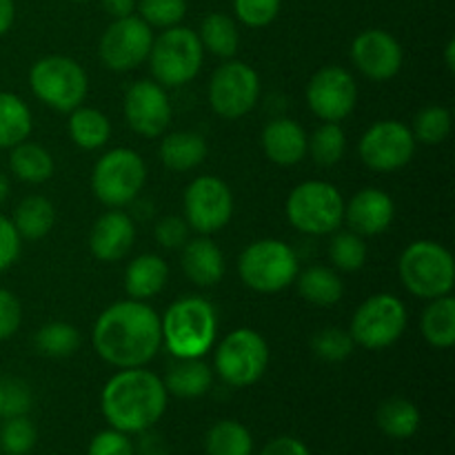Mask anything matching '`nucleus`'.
Wrapping results in <instances>:
<instances>
[{
  "label": "nucleus",
  "instance_id": "nucleus-1",
  "mask_svg": "<svg viewBox=\"0 0 455 455\" xmlns=\"http://www.w3.org/2000/svg\"><path fill=\"white\" fill-rule=\"evenodd\" d=\"M92 345L111 367H147L163 347L160 315L145 300L114 302L93 323Z\"/></svg>",
  "mask_w": 455,
  "mask_h": 455
},
{
  "label": "nucleus",
  "instance_id": "nucleus-2",
  "mask_svg": "<svg viewBox=\"0 0 455 455\" xmlns=\"http://www.w3.org/2000/svg\"><path fill=\"white\" fill-rule=\"evenodd\" d=\"M163 378L145 367L118 369L100 394V409L111 429L133 435L154 429L167 411Z\"/></svg>",
  "mask_w": 455,
  "mask_h": 455
},
{
  "label": "nucleus",
  "instance_id": "nucleus-3",
  "mask_svg": "<svg viewBox=\"0 0 455 455\" xmlns=\"http://www.w3.org/2000/svg\"><path fill=\"white\" fill-rule=\"evenodd\" d=\"M160 333L176 360L204 358L218 338L216 307L203 296H180L160 318Z\"/></svg>",
  "mask_w": 455,
  "mask_h": 455
},
{
  "label": "nucleus",
  "instance_id": "nucleus-4",
  "mask_svg": "<svg viewBox=\"0 0 455 455\" xmlns=\"http://www.w3.org/2000/svg\"><path fill=\"white\" fill-rule=\"evenodd\" d=\"M398 275L404 289L422 300L449 296L455 284L451 251L435 240H416L400 253Z\"/></svg>",
  "mask_w": 455,
  "mask_h": 455
},
{
  "label": "nucleus",
  "instance_id": "nucleus-5",
  "mask_svg": "<svg viewBox=\"0 0 455 455\" xmlns=\"http://www.w3.org/2000/svg\"><path fill=\"white\" fill-rule=\"evenodd\" d=\"M289 225L307 235H329L345 222V198L327 180H305L291 189L284 203Z\"/></svg>",
  "mask_w": 455,
  "mask_h": 455
},
{
  "label": "nucleus",
  "instance_id": "nucleus-6",
  "mask_svg": "<svg viewBox=\"0 0 455 455\" xmlns=\"http://www.w3.org/2000/svg\"><path fill=\"white\" fill-rule=\"evenodd\" d=\"M204 49L198 38V31L189 27H169L156 36L147 62L151 76L164 89H178L191 83L203 69Z\"/></svg>",
  "mask_w": 455,
  "mask_h": 455
},
{
  "label": "nucleus",
  "instance_id": "nucleus-7",
  "mask_svg": "<svg viewBox=\"0 0 455 455\" xmlns=\"http://www.w3.org/2000/svg\"><path fill=\"white\" fill-rule=\"evenodd\" d=\"M31 93L58 114H69L84 102L89 76L78 60L60 53L43 56L29 69Z\"/></svg>",
  "mask_w": 455,
  "mask_h": 455
},
{
  "label": "nucleus",
  "instance_id": "nucleus-8",
  "mask_svg": "<svg viewBox=\"0 0 455 455\" xmlns=\"http://www.w3.org/2000/svg\"><path fill=\"white\" fill-rule=\"evenodd\" d=\"M269 367V345L260 331L234 329L213 351V373L234 389H247L260 382Z\"/></svg>",
  "mask_w": 455,
  "mask_h": 455
},
{
  "label": "nucleus",
  "instance_id": "nucleus-9",
  "mask_svg": "<svg viewBox=\"0 0 455 455\" xmlns=\"http://www.w3.org/2000/svg\"><path fill=\"white\" fill-rule=\"evenodd\" d=\"M298 271L296 251L278 238L253 240L238 258L240 280L258 293L284 291L296 283Z\"/></svg>",
  "mask_w": 455,
  "mask_h": 455
},
{
  "label": "nucleus",
  "instance_id": "nucleus-10",
  "mask_svg": "<svg viewBox=\"0 0 455 455\" xmlns=\"http://www.w3.org/2000/svg\"><path fill=\"white\" fill-rule=\"evenodd\" d=\"M147 182V164L136 149L116 147L96 160L92 191L109 209H123L140 196Z\"/></svg>",
  "mask_w": 455,
  "mask_h": 455
},
{
  "label": "nucleus",
  "instance_id": "nucleus-11",
  "mask_svg": "<svg viewBox=\"0 0 455 455\" xmlns=\"http://www.w3.org/2000/svg\"><path fill=\"white\" fill-rule=\"evenodd\" d=\"M407 307L394 293H376L367 298L358 309L347 331L354 338L355 347L367 351H380L395 345L407 329Z\"/></svg>",
  "mask_w": 455,
  "mask_h": 455
},
{
  "label": "nucleus",
  "instance_id": "nucleus-12",
  "mask_svg": "<svg viewBox=\"0 0 455 455\" xmlns=\"http://www.w3.org/2000/svg\"><path fill=\"white\" fill-rule=\"evenodd\" d=\"M207 93L213 114L225 120H238L260 100V76L247 62L229 58L212 74Z\"/></svg>",
  "mask_w": 455,
  "mask_h": 455
},
{
  "label": "nucleus",
  "instance_id": "nucleus-13",
  "mask_svg": "<svg viewBox=\"0 0 455 455\" xmlns=\"http://www.w3.org/2000/svg\"><path fill=\"white\" fill-rule=\"evenodd\" d=\"M182 212L191 231L213 235L225 229L234 216L231 187L218 176H198L187 185L182 196Z\"/></svg>",
  "mask_w": 455,
  "mask_h": 455
},
{
  "label": "nucleus",
  "instance_id": "nucleus-14",
  "mask_svg": "<svg viewBox=\"0 0 455 455\" xmlns=\"http://www.w3.org/2000/svg\"><path fill=\"white\" fill-rule=\"evenodd\" d=\"M154 44V29L140 16L116 18L100 36L98 58L109 71L127 74L149 58Z\"/></svg>",
  "mask_w": 455,
  "mask_h": 455
},
{
  "label": "nucleus",
  "instance_id": "nucleus-15",
  "mask_svg": "<svg viewBox=\"0 0 455 455\" xmlns=\"http://www.w3.org/2000/svg\"><path fill=\"white\" fill-rule=\"evenodd\" d=\"M416 145L407 124L400 120H378L360 138L358 156L371 172L391 173L411 163Z\"/></svg>",
  "mask_w": 455,
  "mask_h": 455
},
{
  "label": "nucleus",
  "instance_id": "nucleus-16",
  "mask_svg": "<svg viewBox=\"0 0 455 455\" xmlns=\"http://www.w3.org/2000/svg\"><path fill=\"white\" fill-rule=\"evenodd\" d=\"M307 105L323 123H342L358 105V84L340 65L320 67L307 84Z\"/></svg>",
  "mask_w": 455,
  "mask_h": 455
},
{
  "label": "nucleus",
  "instance_id": "nucleus-17",
  "mask_svg": "<svg viewBox=\"0 0 455 455\" xmlns=\"http://www.w3.org/2000/svg\"><path fill=\"white\" fill-rule=\"evenodd\" d=\"M123 111L129 129L142 138L164 136L173 114L167 89L156 80H138L129 84L124 92Z\"/></svg>",
  "mask_w": 455,
  "mask_h": 455
},
{
  "label": "nucleus",
  "instance_id": "nucleus-18",
  "mask_svg": "<svg viewBox=\"0 0 455 455\" xmlns=\"http://www.w3.org/2000/svg\"><path fill=\"white\" fill-rule=\"evenodd\" d=\"M351 60L364 78L385 83L395 78L403 69V44L385 29L360 31L351 43Z\"/></svg>",
  "mask_w": 455,
  "mask_h": 455
},
{
  "label": "nucleus",
  "instance_id": "nucleus-19",
  "mask_svg": "<svg viewBox=\"0 0 455 455\" xmlns=\"http://www.w3.org/2000/svg\"><path fill=\"white\" fill-rule=\"evenodd\" d=\"M395 218V203L387 191L364 187L345 203V222L363 238L385 234Z\"/></svg>",
  "mask_w": 455,
  "mask_h": 455
},
{
  "label": "nucleus",
  "instance_id": "nucleus-20",
  "mask_svg": "<svg viewBox=\"0 0 455 455\" xmlns=\"http://www.w3.org/2000/svg\"><path fill=\"white\" fill-rule=\"evenodd\" d=\"M133 243H136V225L123 209H109L102 213L93 222L89 234V251L105 265L123 260L132 251Z\"/></svg>",
  "mask_w": 455,
  "mask_h": 455
},
{
  "label": "nucleus",
  "instance_id": "nucleus-21",
  "mask_svg": "<svg viewBox=\"0 0 455 455\" xmlns=\"http://www.w3.org/2000/svg\"><path fill=\"white\" fill-rule=\"evenodd\" d=\"M262 151L278 167H293L307 158L309 136L291 118H275L265 124L260 136Z\"/></svg>",
  "mask_w": 455,
  "mask_h": 455
},
{
  "label": "nucleus",
  "instance_id": "nucleus-22",
  "mask_svg": "<svg viewBox=\"0 0 455 455\" xmlns=\"http://www.w3.org/2000/svg\"><path fill=\"white\" fill-rule=\"evenodd\" d=\"M180 265L196 287H216L225 275V256L212 235L189 238L180 249Z\"/></svg>",
  "mask_w": 455,
  "mask_h": 455
},
{
  "label": "nucleus",
  "instance_id": "nucleus-23",
  "mask_svg": "<svg viewBox=\"0 0 455 455\" xmlns=\"http://www.w3.org/2000/svg\"><path fill=\"white\" fill-rule=\"evenodd\" d=\"M169 280V265L158 253H140L124 269V291L132 300L158 296Z\"/></svg>",
  "mask_w": 455,
  "mask_h": 455
},
{
  "label": "nucleus",
  "instance_id": "nucleus-24",
  "mask_svg": "<svg viewBox=\"0 0 455 455\" xmlns=\"http://www.w3.org/2000/svg\"><path fill=\"white\" fill-rule=\"evenodd\" d=\"M207 140L198 132H172L164 133L160 142V163L169 172L185 173L200 167L207 158Z\"/></svg>",
  "mask_w": 455,
  "mask_h": 455
},
{
  "label": "nucleus",
  "instance_id": "nucleus-25",
  "mask_svg": "<svg viewBox=\"0 0 455 455\" xmlns=\"http://www.w3.org/2000/svg\"><path fill=\"white\" fill-rule=\"evenodd\" d=\"M169 395L182 400H196L209 394L213 385V369L203 358L176 360L163 378Z\"/></svg>",
  "mask_w": 455,
  "mask_h": 455
},
{
  "label": "nucleus",
  "instance_id": "nucleus-26",
  "mask_svg": "<svg viewBox=\"0 0 455 455\" xmlns=\"http://www.w3.org/2000/svg\"><path fill=\"white\" fill-rule=\"evenodd\" d=\"M296 284L298 293L315 307H333L345 296V283L333 267L314 265L305 271H298Z\"/></svg>",
  "mask_w": 455,
  "mask_h": 455
},
{
  "label": "nucleus",
  "instance_id": "nucleus-27",
  "mask_svg": "<svg viewBox=\"0 0 455 455\" xmlns=\"http://www.w3.org/2000/svg\"><path fill=\"white\" fill-rule=\"evenodd\" d=\"M67 132L71 142L84 151H96L105 147L111 138V123L100 109L96 107H76L69 111L67 120Z\"/></svg>",
  "mask_w": 455,
  "mask_h": 455
},
{
  "label": "nucleus",
  "instance_id": "nucleus-28",
  "mask_svg": "<svg viewBox=\"0 0 455 455\" xmlns=\"http://www.w3.org/2000/svg\"><path fill=\"white\" fill-rule=\"evenodd\" d=\"M9 169H12L18 180L29 182V185H43L53 176L56 163H53V156L43 145L25 140L20 145L12 147Z\"/></svg>",
  "mask_w": 455,
  "mask_h": 455
},
{
  "label": "nucleus",
  "instance_id": "nucleus-29",
  "mask_svg": "<svg viewBox=\"0 0 455 455\" xmlns=\"http://www.w3.org/2000/svg\"><path fill=\"white\" fill-rule=\"evenodd\" d=\"M422 338L435 349H451L455 345V300L449 296L429 300L420 320Z\"/></svg>",
  "mask_w": 455,
  "mask_h": 455
},
{
  "label": "nucleus",
  "instance_id": "nucleus-30",
  "mask_svg": "<svg viewBox=\"0 0 455 455\" xmlns=\"http://www.w3.org/2000/svg\"><path fill=\"white\" fill-rule=\"evenodd\" d=\"M34 118L31 109L20 96L0 92V149H12L31 136Z\"/></svg>",
  "mask_w": 455,
  "mask_h": 455
},
{
  "label": "nucleus",
  "instance_id": "nucleus-31",
  "mask_svg": "<svg viewBox=\"0 0 455 455\" xmlns=\"http://www.w3.org/2000/svg\"><path fill=\"white\" fill-rule=\"evenodd\" d=\"M12 222L22 240H40L53 229L56 209L44 196H27L18 203Z\"/></svg>",
  "mask_w": 455,
  "mask_h": 455
},
{
  "label": "nucleus",
  "instance_id": "nucleus-32",
  "mask_svg": "<svg viewBox=\"0 0 455 455\" xmlns=\"http://www.w3.org/2000/svg\"><path fill=\"white\" fill-rule=\"evenodd\" d=\"M420 409L407 398H389L378 407V429L394 440L413 438L420 429Z\"/></svg>",
  "mask_w": 455,
  "mask_h": 455
},
{
  "label": "nucleus",
  "instance_id": "nucleus-33",
  "mask_svg": "<svg viewBox=\"0 0 455 455\" xmlns=\"http://www.w3.org/2000/svg\"><path fill=\"white\" fill-rule=\"evenodd\" d=\"M198 38L203 43L204 52L213 53L218 58H234L238 53L240 47V31L238 25L231 16L220 12H213L209 13L207 18H203L200 22V31H198Z\"/></svg>",
  "mask_w": 455,
  "mask_h": 455
},
{
  "label": "nucleus",
  "instance_id": "nucleus-34",
  "mask_svg": "<svg viewBox=\"0 0 455 455\" xmlns=\"http://www.w3.org/2000/svg\"><path fill=\"white\" fill-rule=\"evenodd\" d=\"M207 455H251V431L238 420H218L204 435Z\"/></svg>",
  "mask_w": 455,
  "mask_h": 455
},
{
  "label": "nucleus",
  "instance_id": "nucleus-35",
  "mask_svg": "<svg viewBox=\"0 0 455 455\" xmlns=\"http://www.w3.org/2000/svg\"><path fill=\"white\" fill-rule=\"evenodd\" d=\"M36 349L47 358H71L80 347V331L69 323H47L36 331Z\"/></svg>",
  "mask_w": 455,
  "mask_h": 455
},
{
  "label": "nucleus",
  "instance_id": "nucleus-36",
  "mask_svg": "<svg viewBox=\"0 0 455 455\" xmlns=\"http://www.w3.org/2000/svg\"><path fill=\"white\" fill-rule=\"evenodd\" d=\"M369 249L363 235L355 231H333V238L329 243V260L336 271H345V274H354L367 265Z\"/></svg>",
  "mask_w": 455,
  "mask_h": 455
},
{
  "label": "nucleus",
  "instance_id": "nucleus-37",
  "mask_svg": "<svg viewBox=\"0 0 455 455\" xmlns=\"http://www.w3.org/2000/svg\"><path fill=\"white\" fill-rule=\"evenodd\" d=\"M347 151V133L340 123H323L309 136L307 156L315 160L320 167H333L342 160Z\"/></svg>",
  "mask_w": 455,
  "mask_h": 455
},
{
  "label": "nucleus",
  "instance_id": "nucleus-38",
  "mask_svg": "<svg viewBox=\"0 0 455 455\" xmlns=\"http://www.w3.org/2000/svg\"><path fill=\"white\" fill-rule=\"evenodd\" d=\"M451 111L447 107L429 105L418 111L416 118H413V124L409 129H411L416 142H422V145H440L451 133Z\"/></svg>",
  "mask_w": 455,
  "mask_h": 455
},
{
  "label": "nucleus",
  "instance_id": "nucleus-39",
  "mask_svg": "<svg viewBox=\"0 0 455 455\" xmlns=\"http://www.w3.org/2000/svg\"><path fill=\"white\" fill-rule=\"evenodd\" d=\"M354 338L347 329L340 327H324L311 338V351L315 358L324 360V363H342L354 354Z\"/></svg>",
  "mask_w": 455,
  "mask_h": 455
},
{
  "label": "nucleus",
  "instance_id": "nucleus-40",
  "mask_svg": "<svg viewBox=\"0 0 455 455\" xmlns=\"http://www.w3.org/2000/svg\"><path fill=\"white\" fill-rule=\"evenodd\" d=\"M38 443V431L27 416L7 418L0 429V451L4 455H27Z\"/></svg>",
  "mask_w": 455,
  "mask_h": 455
},
{
  "label": "nucleus",
  "instance_id": "nucleus-41",
  "mask_svg": "<svg viewBox=\"0 0 455 455\" xmlns=\"http://www.w3.org/2000/svg\"><path fill=\"white\" fill-rule=\"evenodd\" d=\"M138 13L151 29H169L187 16V0H138Z\"/></svg>",
  "mask_w": 455,
  "mask_h": 455
},
{
  "label": "nucleus",
  "instance_id": "nucleus-42",
  "mask_svg": "<svg viewBox=\"0 0 455 455\" xmlns=\"http://www.w3.org/2000/svg\"><path fill=\"white\" fill-rule=\"evenodd\" d=\"M283 0H234V13L244 27L262 29L278 18Z\"/></svg>",
  "mask_w": 455,
  "mask_h": 455
},
{
  "label": "nucleus",
  "instance_id": "nucleus-43",
  "mask_svg": "<svg viewBox=\"0 0 455 455\" xmlns=\"http://www.w3.org/2000/svg\"><path fill=\"white\" fill-rule=\"evenodd\" d=\"M31 389L27 382L18 380V378H9L3 382V416L16 418L27 416L31 409Z\"/></svg>",
  "mask_w": 455,
  "mask_h": 455
},
{
  "label": "nucleus",
  "instance_id": "nucleus-44",
  "mask_svg": "<svg viewBox=\"0 0 455 455\" xmlns=\"http://www.w3.org/2000/svg\"><path fill=\"white\" fill-rule=\"evenodd\" d=\"M87 455H136V447L127 434L109 427V429L93 435Z\"/></svg>",
  "mask_w": 455,
  "mask_h": 455
},
{
  "label": "nucleus",
  "instance_id": "nucleus-45",
  "mask_svg": "<svg viewBox=\"0 0 455 455\" xmlns=\"http://www.w3.org/2000/svg\"><path fill=\"white\" fill-rule=\"evenodd\" d=\"M189 225L180 216H164L156 222L154 235L163 249H182L189 240Z\"/></svg>",
  "mask_w": 455,
  "mask_h": 455
},
{
  "label": "nucleus",
  "instance_id": "nucleus-46",
  "mask_svg": "<svg viewBox=\"0 0 455 455\" xmlns=\"http://www.w3.org/2000/svg\"><path fill=\"white\" fill-rule=\"evenodd\" d=\"M22 323V307L16 293L0 287V342L18 333Z\"/></svg>",
  "mask_w": 455,
  "mask_h": 455
},
{
  "label": "nucleus",
  "instance_id": "nucleus-47",
  "mask_svg": "<svg viewBox=\"0 0 455 455\" xmlns=\"http://www.w3.org/2000/svg\"><path fill=\"white\" fill-rule=\"evenodd\" d=\"M20 249H22V238L18 235L12 218L0 213V274L7 271L9 267L16 265L18 256H20Z\"/></svg>",
  "mask_w": 455,
  "mask_h": 455
},
{
  "label": "nucleus",
  "instance_id": "nucleus-48",
  "mask_svg": "<svg viewBox=\"0 0 455 455\" xmlns=\"http://www.w3.org/2000/svg\"><path fill=\"white\" fill-rule=\"evenodd\" d=\"M260 455H311L309 447L293 435H280L262 447Z\"/></svg>",
  "mask_w": 455,
  "mask_h": 455
},
{
  "label": "nucleus",
  "instance_id": "nucleus-49",
  "mask_svg": "<svg viewBox=\"0 0 455 455\" xmlns=\"http://www.w3.org/2000/svg\"><path fill=\"white\" fill-rule=\"evenodd\" d=\"M138 435H140V440H138V444H133L138 455H172L167 440L160 434H156V431L147 429Z\"/></svg>",
  "mask_w": 455,
  "mask_h": 455
},
{
  "label": "nucleus",
  "instance_id": "nucleus-50",
  "mask_svg": "<svg viewBox=\"0 0 455 455\" xmlns=\"http://www.w3.org/2000/svg\"><path fill=\"white\" fill-rule=\"evenodd\" d=\"M105 12L109 13L111 18H124V16H132L136 12V4L138 0H100Z\"/></svg>",
  "mask_w": 455,
  "mask_h": 455
},
{
  "label": "nucleus",
  "instance_id": "nucleus-51",
  "mask_svg": "<svg viewBox=\"0 0 455 455\" xmlns=\"http://www.w3.org/2000/svg\"><path fill=\"white\" fill-rule=\"evenodd\" d=\"M16 20V4L13 0H0V36L7 34Z\"/></svg>",
  "mask_w": 455,
  "mask_h": 455
},
{
  "label": "nucleus",
  "instance_id": "nucleus-52",
  "mask_svg": "<svg viewBox=\"0 0 455 455\" xmlns=\"http://www.w3.org/2000/svg\"><path fill=\"white\" fill-rule=\"evenodd\" d=\"M444 65H447L449 71L455 69V40L453 38L444 44Z\"/></svg>",
  "mask_w": 455,
  "mask_h": 455
},
{
  "label": "nucleus",
  "instance_id": "nucleus-53",
  "mask_svg": "<svg viewBox=\"0 0 455 455\" xmlns=\"http://www.w3.org/2000/svg\"><path fill=\"white\" fill-rule=\"evenodd\" d=\"M7 196H9V178L0 172V204L7 200Z\"/></svg>",
  "mask_w": 455,
  "mask_h": 455
},
{
  "label": "nucleus",
  "instance_id": "nucleus-54",
  "mask_svg": "<svg viewBox=\"0 0 455 455\" xmlns=\"http://www.w3.org/2000/svg\"><path fill=\"white\" fill-rule=\"evenodd\" d=\"M0 416H3V382H0Z\"/></svg>",
  "mask_w": 455,
  "mask_h": 455
},
{
  "label": "nucleus",
  "instance_id": "nucleus-55",
  "mask_svg": "<svg viewBox=\"0 0 455 455\" xmlns=\"http://www.w3.org/2000/svg\"><path fill=\"white\" fill-rule=\"evenodd\" d=\"M74 3H87V0H74Z\"/></svg>",
  "mask_w": 455,
  "mask_h": 455
}]
</instances>
